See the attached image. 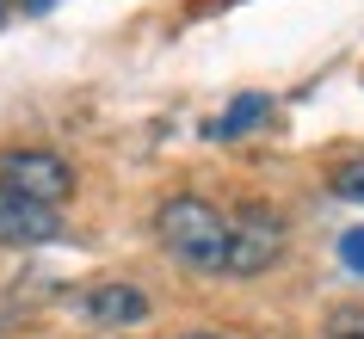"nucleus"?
Instances as JSON below:
<instances>
[{
    "instance_id": "obj_11",
    "label": "nucleus",
    "mask_w": 364,
    "mask_h": 339,
    "mask_svg": "<svg viewBox=\"0 0 364 339\" xmlns=\"http://www.w3.org/2000/svg\"><path fill=\"white\" fill-rule=\"evenodd\" d=\"M179 339H223V333H179Z\"/></svg>"
},
{
    "instance_id": "obj_8",
    "label": "nucleus",
    "mask_w": 364,
    "mask_h": 339,
    "mask_svg": "<svg viewBox=\"0 0 364 339\" xmlns=\"http://www.w3.org/2000/svg\"><path fill=\"white\" fill-rule=\"evenodd\" d=\"M321 339H364V308H340V315L321 327Z\"/></svg>"
},
{
    "instance_id": "obj_3",
    "label": "nucleus",
    "mask_w": 364,
    "mask_h": 339,
    "mask_svg": "<svg viewBox=\"0 0 364 339\" xmlns=\"http://www.w3.org/2000/svg\"><path fill=\"white\" fill-rule=\"evenodd\" d=\"M284 253V216L278 210H241L235 216V278H259Z\"/></svg>"
},
{
    "instance_id": "obj_6",
    "label": "nucleus",
    "mask_w": 364,
    "mask_h": 339,
    "mask_svg": "<svg viewBox=\"0 0 364 339\" xmlns=\"http://www.w3.org/2000/svg\"><path fill=\"white\" fill-rule=\"evenodd\" d=\"M266 117H272V99H266V93H241V99L229 105V112H223V117L210 124V136H223V142H235V136L259 130Z\"/></svg>"
},
{
    "instance_id": "obj_1",
    "label": "nucleus",
    "mask_w": 364,
    "mask_h": 339,
    "mask_svg": "<svg viewBox=\"0 0 364 339\" xmlns=\"http://www.w3.org/2000/svg\"><path fill=\"white\" fill-rule=\"evenodd\" d=\"M154 235L198 278H235V216L204 198H167L154 210Z\"/></svg>"
},
{
    "instance_id": "obj_7",
    "label": "nucleus",
    "mask_w": 364,
    "mask_h": 339,
    "mask_svg": "<svg viewBox=\"0 0 364 339\" xmlns=\"http://www.w3.org/2000/svg\"><path fill=\"white\" fill-rule=\"evenodd\" d=\"M327 185H333V198H346V204H364V161H340Z\"/></svg>"
},
{
    "instance_id": "obj_10",
    "label": "nucleus",
    "mask_w": 364,
    "mask_h": 339,
    "mask_svg": "<svg viewBox=\"0 0 364 339\" xmlns=\"http://www.w3.org/2000/svg\"><path fill=\"white\" fill-rule=\"evenodd\" d=\"M25 13H50V6H56V0H19Z\"/></svg>"
},
{
    "instance_id": "obj_9",
    "label": "nucleus",
    "mask_w": 364,
    "mask_h": 339,
    "mask_svg": "<svg viewBox=\"0 0 364 339\" xmlns=\"http://www.w3.org/2000/svg\"><path fill=\"white\" fill-rule=\"evenodd\" d=\"M340 265H346V271H358V278H364V228H352V235H346V241H340Z\"/></svg>"
},
{
    "instance_id": "obj_2",
    "label": "nucleus",
    "mask_w": 364,
    "mask_h": 339,
    "mask_svg": "<svg viewBox=\"0 0 364 339\" xmlns=\"http://www.w3.org/2000/svg\"><path fill=\"white\" fill-rule=\"evenodd\" d=\"M0 191H13L25 204L56 210L68 191H75V167L50 149H6L0 154Z\"/></svg>"
},
{
    "instance_id": "obj_5",
    "label": "nucleus",
    "mask_w": 364,
    "mask_h": 339,
    "mask_svg": "<svg viewBox=\"0 0 364 339\" xmlns=\"http://www.w3.org/2000/svg\"><path fill=\"white\" fill-rule=\"evenodd\" d=\"M62 235V216L43 204H25L13 191H0V247H43Z\"/></svg>"
},
{
    "instance_id": "obj_4",
    "label": "nucleus",
    "mask_w": 364,
    "mask_h": 339,
    "mask_svg": "<svg viewBox=\"0 0 364 339\" xmlns=\"http://www.w3.org/2000/svg\"><path fill=\"white\" fill-rule=\"evenodd\" d=\"M75 315L87 327H136V321H149V296L136 284H93L75 296Z\"/></svg>"
}]
</instances>
